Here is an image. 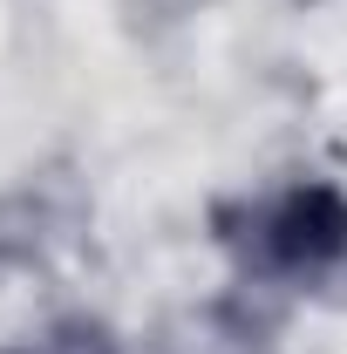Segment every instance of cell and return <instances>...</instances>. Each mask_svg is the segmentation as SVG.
Listing matches in <instances>:
<instances>
[{
    "label": "cell",
    "mask_w": 347,
    "mask_h": 354,
    "mask_svg": "<svg viewBox=\"0 0 347 354\" xmlns=\"http://www.w3.org/2000/svg\"><path fill=\"white\" fill-rule=\"evenodd\" d=\"M245 252L259 266V279L327 272L334 259H347V198L327 191V184H293V191L252 205Z\"/></svg>",
    "instance_id": "1"
}]
</instances>
